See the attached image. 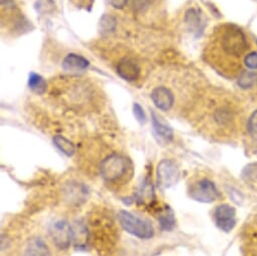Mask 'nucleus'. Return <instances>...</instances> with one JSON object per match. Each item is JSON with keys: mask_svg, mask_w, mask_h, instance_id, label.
Instances as JSON below:
<instances>
[{"mask_svg": "<svg viewBox=\"0 0 257 256\" xmlns=\"http://www.w3.org/2000/svg\"><path fill=\"white\" fill-rule=\"evenodd\" d=\"M246 50L244 33L237 26L226 24L215 30L207 47L206 58L219 73L228 74L234 70L233 64H236Z\"/></svg>", "mask_w": 257, "mask_h": 256, "instance_id": "1", "label": "nucleus"}, {"mask_svg": "<svg viewBox=\"0 0 257 256\" xmlns=\"http://www.w3.org/2000/svg\"><path fill=\"white\" fill-rule=\"evenodd\" d=\"M133 169L132 163L123 156L114 154L107 157L101 164L102 178L109 183H116L124 179Z\"/></svg>", "mask_w": 257, "mask_h": 256, "instance_id": "2", "label": "nucleus"}, {"mask_svg": "<svg viewBox=\"0 0 257 256\" xmlns=\"http://www.w3.org/2000/svg\"><path fill=\"white\" fill-rule=\"evenodd\" d=\"M118 219L121 227L127 232L140 239H151L155 230L152 224L144 219H141L127 211H120Z\"/></svg>", "mask_w": 257, "mask_h": 256, "instance_id": "3", "label": "nucleus"}, {"mask_svg": "<svg viewBox=\"0 0 257 256\" xmlns=\"http://www.w3.org/2000/svg\"><path fill=\"white\" fill-rule=\"evenodd\" d=\"M180 179V170L178 166L170 160H163L157 169V182L162 190L169 189L176 185Z\"/></svg>", "mask_w": 257, "mask_h": 256, "instance_id": "4", "label": "nucleus"}, {"mask_svg": "<svg viewBox=\"0 0 257 256\" xmlns=\"http://www.w3.org/2000/svg\"><path fill=\"white\" fill-rule=\"evenodd\" d=\"M50 235L58 248L67 249L73 241V228L67 221L60 220L51 225Z\"/></svg>", "mask_w": 257, "mask_h": 256, "instance_id": "5", "label": "nucleus"}, {"mask_svg": "<svg viewBox=\"0 0 257 256\" xmlns=\"http://www.w3.org/2000/svg\"><path fill=\"white\" fill-rule=\"evenodd\" d=\"M218 190L214 183L204 179L192 186L190 197L200 203H212L218 198Z\"/></svg>", "mask_w": 257, "mask_h": 256, "instance_id": "6", "label": "nucleus"}, {"mask_svg": "<svg viewBox=\"0 0 257 256\" xmlns=\"http://www.w3.org/2000/svg\"><path fill=\"white\" fill-rule=\"evenodd\" d=\"M214 218L216 226L227 233L233 230L236 225V211L227 204H222L216 208Z\"/></svg>", "mask_w": 257, "mask_h": 256, "instance_id": "7", "label": "nucleus"}, {"mask_svg": "<svg viewBox=\"0 0 257 256\" xmlns=\"http://www.w3.org/2000/svg\"><path fill=\"white\" fill-rule=\"evenodd\" d=\"M151 98L156 107L162 111H169L175 104V94L167 85H160L153 89Z\"/></svg>", "mask_w": 257, "mask_h": 256, "instance_id": "8", "label": "nucleus"}, {"mask_svg": "<svg viewBox=\"0 0 257 256\" xmlns=\"http://www.w3.org/2000/svg\"><path fill=\"white\" fill-rule=\"evenodd\" d=\"M118 75L128 82H135L139 79L141 68L133 59H123L117 66Z\"/></svg>", "mask_w": 257, "mask_h": 256, "instance_id": "9", "label": "nucleus"}, {"mask_svg": "<svg viewBox=\"0 0 257 256\" xmlns=\"http://www.w3.org/2000/svg\"><path fill=\"white\" fill-rule=\"evenodd\" d=\"M89 65V61L76 54L68 55L63 61V69L67 72H81L86 70Z\"/></svg>", "mask_w": 257, "mask_h": 256, "instance_id": "10", "label": "nucleus"}, {"mask_svg": "<svg viewBox=\"0 0 257 256\" xmlns=\"http://www.w3.org/2000/svg\"><path fill=\"white\" fill-rule=\"evenodd\" d=\"M25 256H51V251L42 238L35 237L29 241Z\"/></svg>", "mask_w": 257, "mask_h": 256, "instance_id": "11", "label": "nucleus"}, {"mask_svg": "<svg viewBox=\"0 0 257 256\" xmlns=\"http://www.w3.org/2000/svg\"><path fill=\"white\" fill-rule=\"evenodd\" d=\"M153 127H154V132L155 135L157 136V138H160L161 142H165V143H170L173 140L174 137V133L173 130L168 126L167 124H165L164 122H162L157 114L155 112H153Z\"/></svg>", "mask_w": 257, "mask_h": 256, "instance_id": "12", "label": "nucleus"}, {"mask_svg": "<svg viewBox=\"0 0 257 256\" xmlns=\"http://www.w3.org/2000/svg\"><path fill=\"white\" fill-rule=\"evenodd\" d=\"M73 228V242L77 248L85 247L88 239V230L83 224H76Z\"/></svg>", "mask_w": 257, "mask_h": 256, "instance_id": "13", "label": "nucleus"}, {"mask_svg": "<svg viewBox=\"0 0 257 256\" xmlns=\"http://www.w3.org/2000/svg\"><path fill=\"white\" fill-rule=\"evenodd\" d=\"M159 221H160L161 227L166 231H171L175 228L176 226L175 214L169 206H166L165 210L160 214Z\"/></svg>", "mask_w": 257, "mask_h": 256, "instance_id": "14", "label": "nucleus"}, {"mask_svg": "<svg viewBox=\"0 0 257 256\" xmlns=\"http://www.w3.org/2000/svg\"><path fill=\"white\" fill-rule=\"evenodd\" d=\"M29 86L35 93L40 94V95L44 94L48 88V84H47L46 80L42 76H40L36 73H32L30 75Z\"/></svg>", "mask_w": 257, "mask_h": 256, "instance_id": "15", "label": "nucleus"}, {"mask_svg": "<svg viewBox=\"0 0 257 256\" xmlns=\"http://www.w3.org/2000/svg\"><path fill=\"white\" fill-rule=\"evenodd\" d=\"M54 144L60 152H62L64 155H66L68 157L73 156L74 153H75L74 145L64 137H61V136L55 137L54 138Z\"/></svg>", "mask_w": 257, "mask_h": 256, "instance_id": "16", "label": "nucleus"}, {"mask_svg": "<svg viewBox=\"0 0 257 256\" xmlns=\"http://www.w3.org/2000/svg\"><path fill=\"white\" fill-rule=\"evenodd\" d=\"M257 82V75L252 72H243L238 79V85L242 89H250Z\"/></svg>", "mask_w": 257, "mask_h": 256, "instance_id": "17", "label": "nucleus"}, {"mask_svg": "<svg viewBox=\"0 0 257 256\" xmlns=\"http://www.w3.org/2000/svg\"><path fill=\"white\" fill-rule=\"evenodd\" d=\"M154 198V190H153V184L150 181H146L140 192H139V202L142 204H146L147 202L152 201Z\"/></svg>", "mask_w": 257, "mask_h": 256, "instance_id": "18", "label": "nucleus"}, {"mask_svg": "<svg viewBox=\"0 0 257 256\" xmlns=\"http://www.w3.org/2000/svg\"><path fill=\"white\" fill-rule=\"evenodd\" d=\"M186 21L188 23V25L193 29H197L199 30L201 27V18L199 17L198 13L195 10H191L188 14H187V18Z\"/></svg>", "mask_w": 257, "mask_h": 256, "instance_id": "19", "label": "nucleus"}, {"mask_svg": "<svg viewBox=\"0 0 257 256\" xmlns=\"http://www.w3.org/2000/svg\"><path fill=\"white\" fill-rule=\"evenodd\" d=\"M248 133L251 138L257 140V110L254 111L248 119Z\"/></svg>", "mask_w": 257, "mask_h": 256, "instance_id": "20", "label": "nucleus"}, {"mask_svg": "<svg viewBox=\"0 0 257 256\" xmlns=\"http://www.w3.org/2000/svg\"><path fill=\"white\" fill-rule=\"evenodd\" d=\"M134 114L141 124H145L147 122V115L145 113V110L139 103H135L134 105Z\"/></svg>", "mask_w": 257, "mask_h": 256, "instance_id": "21", "label": "nucleus"}, {"mask_svg": "<svg viewBox=\"0 0 257 256\" xmlns=\"http://www.w3.org/2000/svg\"><path fill=\"white\" fill-rule=\"evenodd\" d=\"M244 62H245V65L249 69H252V70L257 69V53L252 52V53L246 55Z\"/></svg>", "mask_w": 257, "mask_h": 256, "instance_id": "22", "label": "nucleus"}, {"mask_svg": "<svg viewBox=\"0 0 257 256\" xmlns=\"http://www.w3.org/2000/svg\"><path fill=\"white\" fill-rule=\"evenodd\" d=\"M110 3L115 9H121L125 6L126 0H110Z\"/></svg>", "mask_w": 257, "mask_h": 256, "instance_id": "23", "label": "nucleus"}]
</instances>
